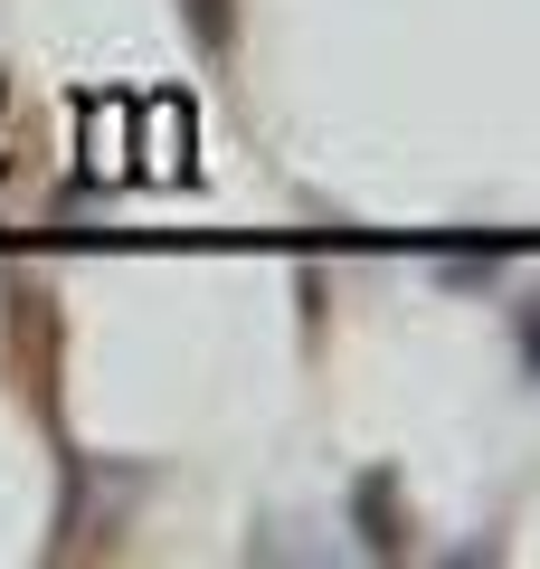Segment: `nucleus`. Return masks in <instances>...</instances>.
Returning <instances> with one entry per match:
<instances>
[{"mask_svg": "<svg viewBox=\"0 0 540 569\" xmlns=\"http://www.w3.org/2000/svg\"><path fill=\"white\" fill-rule=\"evenodd\" d=\"M351 503H360V522H370V550H399V531H389V475H360Z\"/></svg>", "mask_w": 540, "mask_h": 569, "instance_id": "f257e3e1", "label": "nucleus"}, {"mask_svg": "<svg viewBox=\"0 0 540 569\" xmlns=\"http://www.w3.org/2000/svg\"><path fill=\"white\" fill-rule=\"evenodd\" d=\"M190 29H200V48L219 58V48L238 39V0H190Z\"/></svg>", "mask_w": 540, "mask_h": 569, "instance_id": "f03ea898", "label": "nucleus"}]
</instances>
